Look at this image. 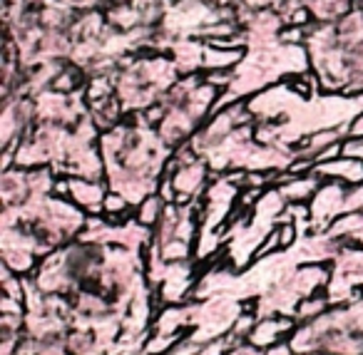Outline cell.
<instances>
[{
    "label": "cell",
    "instance_id": "obj_3",
    "mask_svg": "<svg viewBox=\"0 0 363 355\" xmlns=\"http://www.w3.org/2000/svg\"><path fill=\"white\" fill-rule=\"evenodd\" d=\"M160 199L157 196H152V199H147V204L142 206V211H140V219L145 221V224H152V221L160 216Z\"/></svg>",
    "mask_w": 363,
    "mask_h": 355
},
{
    "label": "cell",
    "instance_id": "obj_2",
    "mask_svg": "<svg viewBox=\"0 0 363 355\" xmlns=\"http://www.w3.org/2000/svg\"><path fill=\"white\" fill-rule=\"evenodd\" d=\"M70 191L82 206H100L102 201V189L97 184H90V181H70Z\"/></svg>",
    "mask_w": 363,
    "mask_h": 355
},
{
    "label": "cell",
    "instance_id": "obj_1",
    "mask_svg": "<svg viewBox=\"0 0 363 355\" xmlns=\"http://www.w3.org/2000/svg\"><path fill=\"white\" fill-rule=\"evenodd\" d=\"M316 171L318 174H326V176H341L346 181H363V162L361 159H336V162H321L316 164Z\"/></svg>",
    "mask_w": 363,
    "mask_h": 355
},
{
    "label": "cell",
    "instance_id": "obj_4",
    "mask_svg": "<svg viewBox=\"0 0 363 355\" xmlns=\"http://www.w3.org/2000/svg\"><path fill=\"white\" fill-rule=\"evenodd\" d=\"M341 152H343L346 157H351V159H361V162H363V137L346 142V145L341 147Z\"/></svg>",
    "mask_w": 363,
    "mask_h": 355
}]
</instances>
